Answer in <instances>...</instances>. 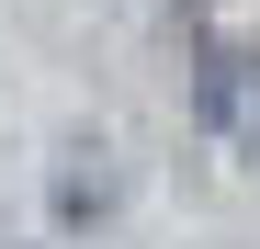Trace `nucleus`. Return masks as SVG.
<instances>
[{
    "instance_id": "obj_1",
    "label": "nucleus",
    "mask_w": 260,
    "mask_h": 249,
    "mask_svg": "<svg viewBox=\"0 0 260 249\" xmlns=\"http://www.w3.org/2000/svg\"><path fill=\"white\" fill-rule=\"evenodd\" d=\"M192 91H204V124L226 147H260V34H249V46H215Z\"/></svg>"
}]
</instances>
